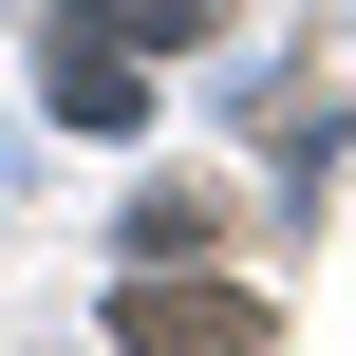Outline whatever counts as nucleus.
Masks as SVG:
<instances>
[{"label": "nucleus", "mask_w": 356, "mask_h": 356, "mask_svg": "<svg viewBox=\"0 0 356 356\" xmlns=\"http://www.w3.org/2000/svg\"><path fill=\"white\" fill-rule=\"evenodd\" d=\"M131 338H207V356H225V338H263V300H225V282L169 300V282H131Z\"/></svg>", "instance_id": "f03ea898"}, {"label": "nucleus", "mask_w": 356, "mask_h": 356, "mask_svg": "<svg viewBox=\"0 0 356 356\" xmlns=\"http://www.w3.org/2000/svg\"><path fill=\"white\" fill-rule=\"evenodd\" d=\"M131 113H150V56L75 19V38H56V131H131Z\"/></svg>", "instance_id": "f257e3e1"}]
</instances>
